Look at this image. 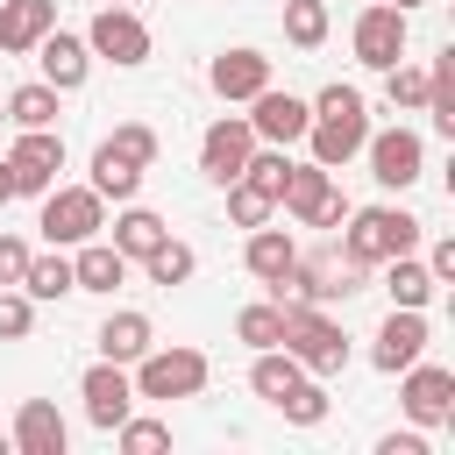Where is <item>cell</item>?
<instances>
[{
	"mask_svg": "<svg viewBox=\"0 0 455 455\" xmlns=\"http://www.w3.org/2000/svg\"><path fill=\"white\" fill-rule=\"evenodd\" d=\"M398 377H405V384H398V405H405L412 427H441V419L455 412V370H441V363H405Z\"/></svg>",
	"mask_w": 455,
	"mask_h": 455,
	"instance_id": "13",
	"label": "cell"
},
{
	"mask_svg": "<svg viewBox=\"0 0 455 455\" xmlns=\"http://www.w3.org/2000/svg\"><path fill=\"white\" fill-rule=\"evenodd\" d=\"M384 291H391V306H427L441 284H434V277H427V263L405 249V256H391V263H384Z\"/></svg>",
	"mask_w": 455,
	"mask_h": 455,
	"instance_id": "27",
	"label": "cell"
},
{
	"mask_svg": "<svg viewBox=\"0 0 455 455\" xmlns=\"http://www.w3.org/2000/svg\"><path fill=\"white\" fill-rule=\"evenodd\" d=\"M92 341H100V355H107V363H135V355L149 348V313L121 306V313H107V320H100V334H92Z\"/></svg>",
	"mask_w": 455,
	"mask_h": 455,
	"instance_id": "24",
	"label": "cell"
},
{
	"mask_svg": "<svg viewBox=\"0 0 455 455\" xmlns=\"http://www.w3.org/2000/svg\"><path fill=\"white\" fill-rule=\"evenodd\" d=\"M427 277H434V284H448V277H455V242H434V256H427Z\"/></svg>",
	"mask_w": 455,
	"mask_h": 455,
	"instance_id": "42",
	"label": "cell"
},
{
	"mask_svg": "<svg viewBox=\"0 0 455 455\" xmlns=\"http://www.w3.org/2000/svg\"><path fill=\"white\" fill-rule=\"evenodd\" d=\"M363 135H370V100L355 92V85H320L313 92V128H306V142H313V164H327V171H341L348 156H363Z\"/></svg>",
	"mask_w": 455,
	"mask_h": 455,
	"instance_id": "1",
	"label": "cell"
},
{
	"mask_svg": "<svg viewBox=\"0 0 455 455\" xmlns=\"http://www.w3.org/2000/svg\"><path fill=\"white\" fill-rule=\"evenodd\" d=\"M107 7H128V0H107Z\"/></svg>",
	"mask_w": 455,
	"mask_h": 455,
	"instance_id": "47",
	"label": "cell"
},
{
	"mask_svg": "<svg viewBox=\"0 0 455 455\" xmlns=\"http://www.w3.org/2000/svg\"><path fill=\"white\" fill-rule=\"evenodd\" d=\"M114 441H121L128 455H156V448H171V427H164V419H135V412H128V419L114 427Z\"/></svg>",
	"mask_w": 455,
	"mask_h": 455,
	"instance_id": "37",
	"label": "cell"
},
{
	"mask_svg": "<svg viewBox=\"0 0 455 455\" xmlns=\"http://www.w3.org/2000/svg\"><path fill=\"white\" fill-rule=\"evenodd\" d=\"M242 263H249V277H256V284H277V277L299 263V242H291L284 228H270V220H263V228H249V242H242Z\"/></svg>",
	"mask_w": 455,
	"mask_h": 455,
	"instance_id": "21",
	"label": "cell"
},
{
	"mask_svg": "<svg viewBox=\"0 0 455 455\" xmlns=\"http://www.w3.org/2000/svg\"><path fill=\"white\" fill-rule=\"evenodd\" d=\"M121 277H128V256H121L114 242H100V235L78 242V256H71V284H78V291H114Z\"/></svg>",
	"mask_w": 455,
	"mask_h": 455,
	"instance_id": "22",
	"label": "cell"
},
{
	"mask_svg": "<svg viewBox=\"0 0 455 455\" xmlns=\"http://www.w3.org/2000/svg\"><path fill=\"white\" fill-rule=\"evenodd\" d=\"M7 441H14V455H64L71 427H64V412H57L50 398H21V405H14Z\"/></svg>",
	"mask_w": 455,
	"mask_h": 455,
	"instance_id": "17",
	"label": "cell"
},
{
	"mask_svg": "<svg viewBox=\"0 0 455 455\" xmlns=\"http://www.w3.org/2000/svg\"><path fill=\"white\" fill-rule=\"evenodd\" d=\"M0 455H14V441H7V434H0Z\"/></svg>",
	"mask_w": 455,
	"mask_h": 455,
	"instance_id": "44",
	"label": "cell"
},
{
	"mask_svg": "<svg viewBox=\"0 0 455 455\" xmlns=\"http://www.w3.org/2000/svg\"><path fill=\"white\" fill-rule=\"evenodd\" d=\"M427 114H434L441 135H455V50H441L427 64Z\"/></svg>",
	"mask_w": 455,
	"mask_h": 455,
	"instance_id": "29",
	"label": "cell"
},
{
	"mask_svg": "<svg viewBox=\"0 0 455 455\" xmlns=\"http://www.w3.org/2000/svg\"><path fill=\"white\" fill-rule=\"evenodd\" d=\"M100 213H107V199H100L92 185H50V192H43L36 228L50 235V249H78V242H92V235H100Z\"/></svg>",
	"mask_w": 455,
	"mask_h": 455,
	"instance_id": "5",
	"label": "cell"
},
{
	"mask_svg": "<svg viewBox=\"0 0 455 455\" xmlns=\"http://www.w3.org/2000/svg\"><path fill=\"white\" fill-rule=\"evenodd\" d=\"M299 377H313V370H306L291 348H256V363H249V391H256V398H270V405H277Z\"/></svg>",
	"mask_w": 455,
	"mask_h": 455,
	"instance_id": "26",
	"label": "cell"
},
{
	"mask_svg": "<svg viewBox=\"0 0 455 455\" xmlns=\"http://www.w3.org/2000/svg\"><path fill=\"white\" fill-rule=\"evenodd\" d=\"M249 149H256L249 114H220V121H206V135H199V171H206L213 185H228V178H242Z\"/></svg>",
	"mask_w": 455,
	"mask_h": 455,
	"instance_id": "15",
	"label": "cell"
},
{
	"mask_svg": "<svg viewBox=\"0 0 455 455\" xmlns=\"http://www.w3.org/2000/svg\"><path fill=\"white\" fill-rule=\"evenodd\" d=\"M128 377H135V398H192V391H206L213 363H206V348H142L128 363Z\"/></svg>",
	"mask_w": 455,
	"mask_h": 455,
	"instance_id": "4",
	"label": "cell"
},
{
	"mask_svg": "<svg viewBox=\"0 0 455 455\" xmlns=\"http://www.w3.org/2000/svg\"><path fill=\"white\" fill-rule=\"evenodd\" d=\"M363 156H370V178L391 185V192H405V185L427 171V142H419L412 128H377V135H363Z\"/></svg>",
	"mask_w": 455,
	"mask_h": 455,
	"instance_id": "11",
	"label": "cell"
},
{
	"mask_svg": "<svg viewBox=\"0 0 455 455\" xmlns=\"http://www.w3.org/2000/svg\"><path fill=\"white\" fill-rule=\"evenodd\" d=\"M78 398H85V419L114 434V427L135 412V377H128V363H107V355H100V363L78 377Z\"/></svg>",
	"mask_w": 455,
	"mask_h": 455,
	"instance_id": "12",
	"label": "cell"
},
{
	"mask_svg": "<svg viewBox=\"0 0 455 455\" xmlns=\"http://www.w3.org/2000/svg\"><path fill=\"white\" fill-rule=\"evenodd\" d=\"M206 85H213L220 100H256V92L270 85V57L249 50V43H235V50H220V57L206 64Z\"/></svg>",
	"mask_w": 455,
	"mask_h": 455,
	"instance_id": "18",
	"label": "cell"
},
{
	"mask_svg": "<svg viewBox=\"0 0 455 455\" xmlns=\"http://www.w3.org/2000/svg\"><path fill=\"white\" fill-rule=\"evenodd\" d=\"M0 121H7V100H0Z\"/></svg>",
	"mask_w": 455,
	"mask_h": 455,
	"instance_id": "46",
	"label": "cell"
},
{
	"mask_svg": "<svg viewBox=\"0 0 455 455\" xmlns=\"http://www.w3.org/2000/svg\"><path fill=\"white\" fill-rule=\"evenodd\" d=\"M36 327V299L21 284H0V341H21Z\"/></svg>",
	"mask_w": 455,
	"mask_h": 455,
	"instance_id": "38",
	"label": "cell"
},
{
	"mask_svg": "<svg viewBox=\"0 0 455 455\" xmlns=\"http://www.w3.org/2000/svg\"><path fill=\"white\" fill-rule=\"evenodd\" d=\"M28 256H36V249H28L21 235H0V284H21V270H28Z\"/></svg>",
	"mask_w": 455,
	"mask_h": 455,
	"instance_id": "40",
	"label": "cell"
},
{
	"mask_svg": "<svg viewBox=\"0 0 455 455\" xmlns=\"http://www.w3.org/2000/svg\"><path fill=\"white\" fill-rule=\"evenodd\" d=\"M377 455H427V434H419V427H405V434H384V441H377Z\"/></svg>",
	"mask_w": 455,
	"mask_h": 455,
	"instance_id": "41",
	"label": "cell"
},
{
	"mask_svg": "<svg viewBox=\"0 0 455 455\" xmlns=\"http://www.w3.org/2000/svg\"><path fill=\"white\" fill-rule=\"evenodd\" d=\"M384 100L391 107H427V64H412V57L384 64Z\"/></svg>",
	"mask_w": 455,
	"mask_h": 455,
	"instance_id": "35",
	"label": "cell"
},
{
	"mask_svg": "<svg viewBox=\"0 0 455 455\" xmlns=\"http://www.w3.org/2000/svg\"><path fill=\"white\" fill-rule=\"evenodd\" d=\"M220 192H228V220H235V228H263V220L277 213V199H270L256 178H228Z\"/></svg>",
	"mask_w": 455,
	"mask_h": 455,
	"instance_id": "31",
	"label": "cell"
},
{
	"mask_svg": "<svg viewBox=\"0 0 455 455\" xmlns=\"http://www.w3.org/2000/svg\"><path fill=\"white\" fill-rule=\"evenodd\" d=\"M327 0H284V36L299 43V50H320L327 43Z\"/></svg>",
	"mask_w": 455,
	"mask_h": 455,
	"instance_id": "34",
	"label": "cell"
},
{
	"mask_svg": "<svg viewBox=\"0 0 455 455\" xmlns=\"http://www.w3.org/2000/svg\"><path fill=\"white\" fill-rule=\"evenodd\" d=\"M21 291L43 306V299H64V291H78L71 284V256L64 249H50V256H28V270H21Z\"/></svg>",
	"mask_w": 455,
	"mask_h": 455,
	"instance_id": "28",
	"label": "cell"
},
{
	"mask_svg": "<svg viewBox=\"0 0 455 455\" xmlns=\"http://www.w3.org/2000/svg\"><path fill=\"white\" fill-rule=\"evenodd\" d=\"M277 412H284L291 427H320V419H327V391H320L313 377H299V384L277 398Z\"/></svg>",
	"mask_w": 455,
	"mask_h": 455,
	"instance_id": "36",
	"label": "cell"
},
{
	"mask_svg": "<svg viewBox=\"0 0 455 455\" xmlns=\"http://www.w3.org/2000/svg\"><path fill=\"white\" fill-rule=\"evenodd\" d=\"M92 192H100V199H114V206H128V199L142 192V164H135V156H121L114 142H100V149H92Z\"/></svg>",
	"mask_w": 455,
	"mask_h": 455,
	"instance_id": "23",
	"label": "cell"
},
{
	"mask_svg": "<svg viewBox=\"0 0 455 455\" xmlns=\"http://www.w3.org/2000/svg\"><path fill=\"white\" fill-rule=\"evenodd\" d=\"M348 291H363V270H355V263H341L334 249L299 256V263L270 284V299H306V306H334V299H348Z\"/></svg>",
	"mask_w": 455,
	"mask_h": 455,
	"instance_id": "6",
	"label": "cell"
},
{
	"mask_svg": "<svg viewBox=\"0 0 455 455\" xmlns=\"http://www.w3.org/2000/svg\"><path fill=\"white\" fill-rule=\"evenodd\" d=\"M14 199V171H7V156H0V206Z\"/></svg>",
	"mask_w": 455,
	"mask_h": 455,
	"instance_id": "43",
	"label": "cell"
},
{
	"mask_svg": "<svg viewBox=\"0 0 455 455\" xmlns=\"http://www.w3.org/2000/svg\"><path fill=\"white\" fill-rule=\"evenodd\" d=\"M235 334H242L249 348H277V341H284V306H277V299L242 306V313H235Z\"/></svg>",
	"mask_w": 455,
	"mask_h": 455,
	"instance_id": "33",
	"label": "cell"
},
{
	"mask_svg": "<svg viewBox=\"0 0 455 455\" xmlns=\"http://www.w3.org/2000/svg\"><path fill=\"white\" fill-rule=\"evenodd\" d=\"M348 228H341V263H355V270H377V263H391V256H405L412 242H419V213H405V206H348L341 213Z\"/></svg>",
	"mask_w": 455,
	"mask_h": 455,
	"instance_id": "2",
	"label": "cell"
},
{
	"mask_svg": "<svg viewBox=\"0 0 455 455\" xmlns=\"http://www.w3.org/2000/svg\"><path fill=\"white\" fill-rule=\"evenodd\" d=\"M7 121H14V128H50V121H57V85H43V78L14 85V92H7Z\"/></svg>",
	"mask_w": 455,
	"mask_h": 455,
	"instance_id": "30",
	"label": "cell"
},
{
	"mask_svg": "<svg viewBox=\"0 0 455 455\" xmlns=\"http://www.w3.org/2000/svg\"><path fill=\"white\" fill-rule=\"evenodd\" d=\"M142 270H149V284H185L192 270H199V256H192V242H178V235H164L149 256H142Z\"/></svg>",
	"mask_w": 455,
	"mask_h": 455,
	"instance_id": "32",
	"label": "cell"
},
{
	"mask_svg": "<svg viewBox=\"0 0 455 455\" xmlns=\"http://www.w3.org/2000/svg\"><path fill=\"white\" fill-rule=\"evenodd\" d=\"M85 50L121 64V71H135V64H149V21L135 7H100L92 28H85Z\"/></svg>",
	"mask_w": 455,
	"mask_h": 455,
	"instance_id": "9",
	"label": "cell"
},
{
	"mask_svg": "<svg viewBox=\"0 0 455 455\" xmlns=\"http://www.w3.org/2000/svg\"><path fill=\"white\" fill-rule=\"evenodd\" d=\"M50 28H57V0H0V50L7 57H28Z\"/></svg>",
	"mask_w": 455,
	"mask_h": 455,
	"instance_id": "20",
	"label": "cell"
},
{
	"mask_svg": "<svg viewBox=\"0 0 455 455\" xmlns=\"http://www.w3.org/2000/svg\"><path fill=\"white\" fill-rule=\"evenodd\" d=\"M164 235H171V220H164V213H149V206H135V199H128V206H121V220H114V249H121L128 263H142Z\"/></svg>",
	"mask_w": 455,
	"mask_h": 455,
	"instance_id": "25",
	"label": "cell"
},
{
	"mask_svg": "<svg viewBox=\"0 0 455 455\" xmlns=\"http://www.w3.org/2000/svg\"><path fill=\"white\" fill-rule=\"evenodd\" d=\"M249 128H256V142H277V149H291V142H306V128H313V100L263 85V92L249 100Z\"/></svg>",
	"mask_w": 455,
	"mask_h": 455,
	"instance_id": "14",
	"label": "cell"
},
{
	"mask_svg": "<svg viewBox=\"0 0 455 455\" xmlns=\"http://www.w3.org/2000/svg\"><path fill=\"white\" fill-rule=\"evenodd\" d=\"M7 171H14V199H43L64 171V135L57 128H21L7 142Z\"/></svg>",
	"mask_w": 455,
	"mask_h": 455,
	"instance_id": "8",
	"label": "cell"
},
{
	"mask_svg": "<svg viewBox=\"0 0 455 455\" xmlns=\"http://www.w3.org/2000/svg\"><path fill=\"white\" fill-rule=\"evenodd\" d=\"M427 355V306H391L384 313V327H377V348H370V363L384 370V377H398L405 363H419Z\"/></svg>",
	"mask_w": 455,
	"mask_h": 455,
	"instance_id": "16",
	"label": "cell"
},
{
	"mask_svg": "<svg viewBox=\"0 0 455 455\" xmlns=\"http://www.w3.org/2000/svg\"><path fill=\"white\" fill-rule=\"evenodd\" d=\"M107 142H114V149H121V156H135V164H142V171H149V164H156V149H164V142H156V128H149V121H121V128H114V135H107Z\"/></svg>",
	"mask_w": 455,
	"mask_h": 455,
	"instance_id": "39",
	"label": "cell"
},
{
	"mask_svg": "<svg viewBox=\"0 0 455 455\" xmlns=\"http://www.w3.org/2000/svg\"><path fill=\"white\" fill-rule=\"evenodd\" d=\"M277 206H284L291 220H306V228H341V213H348V199H341V185H334L327 164H291Z\"/></svg>",
	"mask_w": 455,
	"mask_h": 455,
	"instance_id": "7",
	"label": "cell"
},
{
	"mask_svg": "<svg viewBox=\"0 0 455 455\" xmlns=\"http://www.w3.org/2000/svg\"><path fill=\"white\" fill-rule=\"evenodd\" d=\"M391 7H405V14H412V7H419V0H391Z\"/></svg>",
	"mask_w": 455,
	"mask_h": 455,
	"instance_id": "45",
	"label": "cell"
},
{
	"mask_svg": "<svg viewBox=\"0 0 455 455\" xmlns=\"http://www.w3.org/2000/svg\"><path fill=\"white\" fill-rule=\"evenodd\" d=\"M36 64H43V85H57V92H78V85H85V71H92V50H85V36H71V28H50V36L36 43Z\"/></svg>",
	"mask_w": 455,
	"mask_h": 455,
	"instance_id": "19",
	"label": "cell"
},
{
	"mask_svg": "<svg viewBox=\"0 0 455 455\" xmlns=\"http://www.w3.org/2000/svg\"><path fill=\"white\" fill-rule=\"evenodd\" d=\"M355 57L370 64V71H384V64H398L405 57V43H412V14L405 7H391V0H370L363 14H355Z\"/></svg>",
	"mask_w": 455,
	"mask_h": 455,
	"instance_id": "10",
	"label": "cell"
},
{
	"mask_svg": "<svg viewBox=\"0 0 455 455\" xmlns=\"http://www.w3.org/2000/svg\"><path fill=\"white\" fill-rule=\"evenodd\" d=\"M277 306H284V341L277 348H291L313 377H327V370L348 363V334H341V320L327 306H306V299H277Z\"/></svg>",
	"mask_w": 455,
	"mask_h": 455,
	"instance_id": "3",
	"label": "cell"
}]
</instances>
